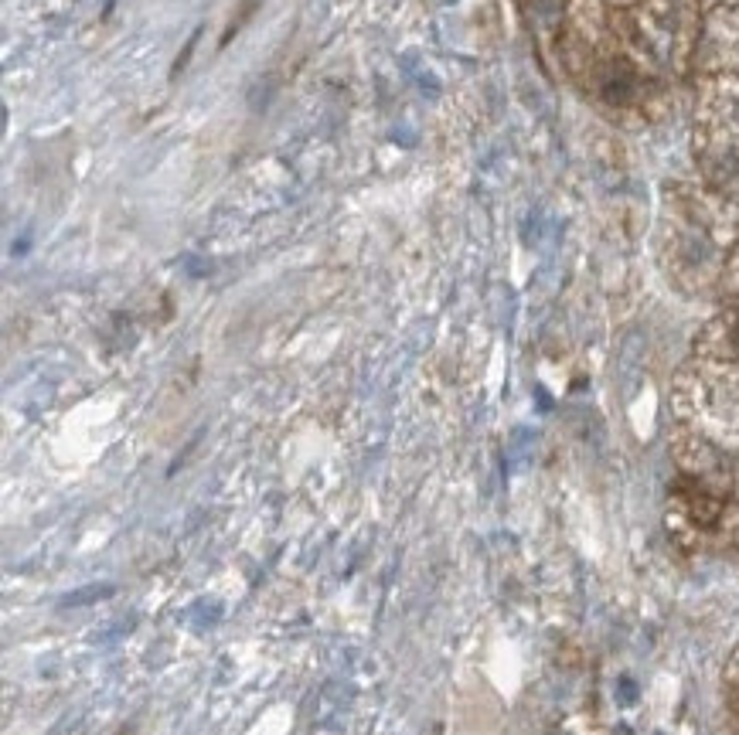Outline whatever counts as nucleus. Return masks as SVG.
I'll list each match as a JSON object with an SVG mask.
<instances>
[{
  "mask_svg": "<svg viewBox=\"0 0 739 735\" xmlns=\"http://www.w3.org/2000/svg\"><path fill=\"white\" fill-rule=\"evenodd\" d=\"M600 96H603V103H610V106L634 103L637 72L627 62H610L607 69L600 72Z\"/></svg>",
  "mask_w": 739,
  "mask_h": 735,
  "instance_id": "nucleus-1",
  "label": "nucleus"
},
{
  "mask_svg": "<svg viewBox=\"0 0 739 735\" xmlns=\"http://www.w3.org/2000/svg\"><path fill=\"white\" fill-rule=\"evenodd\" d=\"M726 705H729V715H733V725L739 732V647L733 650V657H729L726 664Z\"/></svg>",
  "mask_w": 739,
  "mask_h": 735,
  "instance_id": "nucleus-2",
  "label": "nucleus"
}]
</instances>
